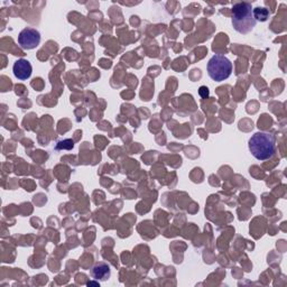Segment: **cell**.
Wrapping results in <instances>:
<instances>
[{"instance_id":"6da1fadb","label":"cell","mask_w":287,"mask_h":287,"mask_svg":"<svg viewBox=\"0 0 287 287\" xmlns=\"http://www.w3.org/2000/svg\"><path fill=\"white\" fill-rule=\"evenodd\" d=\"M249 150L252 156L258 160H267L274 157L276 144L274 136L265 131H258L249 139Z\"/></svg>"},{"instance_id":"7a4b0ae2","label":"cell","mask_w":287,"mask_h":287,"mask_svg":"<svg viewBox=\"0 0 287 287\" xmlns=\"http://www.w3.org/2000/svg\"><path fill=\"white\" fill-rule=\"evenodd\" d=\"M250 3H237L232 7V25L238 33L248 34L256 26V19Z\"/></svg>"},{"instance_id":"3957f363","label":"cell","mask_w":287,"mask_h":287,"mask_svg":"<svg viewBox=\"0 0 287 287\" xmlns=\"http://www.w3.org/2000/svg\"><path fill=\"white\" fill-rule=\"evenodd\" d=\"M208 74L213 81L222 82L227 80L232 73V63L225 55H213L208 63Z\"/></svg>"},{"instance_id":"277c9868","label":"cell","mask_w":287,"mask_h":287,"mask_svg":"<svg viewBox=\"0 0 287 287\" xmlns=\"http://www.w3.org/2000/svg\"><path fill=\"white\" fill-rule=\"evenodd\" d=\"M41 43V33L35 28L26 27L19 33L18 44L23 50H34Z\"/></svg>"},{"instance_id":"5b68a950","label":"cell","mask_w":287,"mask_h":287,"mask_svg":"<svg viewBox=\"0 0 287 287\" xmlns=\"http://www.w3.org/2000/svg\"><path fill=\"white\" fill-rule=\"evenodd\" d=\"M13 72H14L15 76H16L19 80L29 79L33 72L31 62L25 60V58H21V60H18L14 63Z\"/></svg>"},{"instance_id":"8992f818","label":"cell","mask_w":287,"mask_h":287,"mask_svg":"<svg viewBox=\"0 0 287 287\" xmlns=\"http://www.w3.org/2000/svg\"><path fill=\"white\" fill-rule=\"evenodd\" d=\"M110 266L106 262H98L91 269V276L97 280H108L110 278Z\"/></svg>"},{"instance_id":"52a82bcc","label":"cell","mask_w":287,"mask_h":287,"mask_svg":"<svg viewBox=\"0 0 287 287\" xmlns=\"http://www.w3.org/2000/svg\"><path fill=\"white\" fill-rule=\"evenodd\" d=\"M252 13H254L256 22H266L269 18V11L265 7H256L252 9Z\"/></svg>"},{"instance_id":"ba28073f","label":"cell","mask_w":287,"mask_h":287,"mask_svg":"<svg viewBox=\"0 0 287 287\" xmlns=\"http://www.w3.org/2000/svg\"><path fill=\"white\" fill-rule=\"evenodd\" d=\"M74 147V142L71 139H65V140H62L57 144L56 146V149L60 150V149H72Z\"/></svg>"},{"instance_id":"9c48e42d","label":"cell","mask_w":287,"mask_h":287,"mask_svg":"<svg viewBox=\"0 0 287 287\" xmlns=\"http://www.w3.org/2000/svg\"><path fill=\"white\" fill-rule=\"evenodd\" d=\"M199 93H200L203 99H206L209 97V89L207 86H201L200 90H199Z\"/></svg>"},{"instance_id":"30bf717a","label":"cell","mask_w":287,"mask_h":287,"mask_svg":"<svg viewBox=\"0 0 287 287\" xmlns=\"http://www.w3.org/2000/svg\"><path fill=\"white\" fill-rule=\"evenodd\" d=\"M87 286H99L98 283H93V281H89V283L86 284Z\"/></svg>"}]
</instances>
